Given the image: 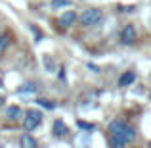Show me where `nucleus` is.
<instances>
[{"instance_id": "nucleus-4", "label": "nucleus", "mask_w": 151, "mask_h": 148, "mask_svg": "<svg viewBox=\"0 0 151 148\" xmlns=\"http://www.w3.org/2000/svg\"><path fill=\"white\" fill-rule=\"evenodd\" d=\"M136 29H134V25H126L124 29L121 31V42L122 44H134V42H136Z\"/></svg>"}, {"instance_id": "nucleus-7", "label": "nucleus", "mask_w": 151, "mask_h": 148, "mask_svg": "<svg viewBox=\"0 0 151 148\" xmlns=\"http://www.w3.org/2000/svg\"><path fill=\"white\" fill-rule=\"evenodd\" d=\"M19 146L21 148H37V141H35L29 133H25V135L19 137Z\"/></svg>"}, {"instance_id": "nucleus-15", "label": "nucleus", "mask_w": 151, "mask_h": 148, "mask_svg": "<svg viewBox=\"0 0 151 148\" xmlns=\"http://www.w3.org/2000/svg\"><path fill=\"white\" fill-rule=\"evenodd\" d=\"M2 104H4V96H2V94H0V106H2Z\"/></svg>"}, {"instance_id": "nucleus-6", "label": "nucleus", "mask_w": 151, "mask_h": 148, "mask_svg": "<svg viewBox=\"0 0 151 148\" xmlns=\"http://www.w3.org/2000/svg\"><path fill=\"white\" fill-rule=\"evenodd\" d=\"M136 81V73L134 71H124V73L119 77V87H128Z\"/></svg>"}, {"instance_id": "nucleus-5", "label": "nucleus", "mask_w": 151, "mask_h": 148, "mask_svg": "<svg viewBox=\"0 0 151 148\" xmlns=\"http://www.w3.org/2000/svg\"><path fill=\"white\" fill-rule=\"evenodd\" d=\"M75 21H77V14H75V12H65V14H61V17H59V25H61L63 29H69L71 25H75Z\"/></svg>"}, {"instance_id": "nucleus-9", "label": "nucleus", "mask_w": 151, "mask_h": 148, "mask_svg": "<svg viewBox=\"0 0 151 148\" xmlns=\"http://www.w3.org/2000/svg\"><path fill=\"white\" fill-rule=\"evenodd\" d=\"M21 115H23V112H21V108H19V106H10L6 110V117L10 119V121H17Z\"/></svg>"}, {"instance_id": "nucleus-3", "label": "nucleus", "mask_w": 151, "mask_h": 148, "mask_svg": "<svg viewBox=\"0 0 151 148\" xmlns=\"http://www.w3.org/2000/svg\"><path fill=\"white\" fill-rule=\"evenodd\" d=\"M40 121H42V112L40 110H29L25 114V119H23V127L31 133V131H35L40 125Z\"/></svg>"}, {"instance_id": "nucleus-10", "label": "nucleus", "mask_w": 151, "mask_h": 148, "mask_svg": "<svg viewBox=\"0 0 151 148\" xmlns=\"http://www.w3.org/2000/svg\"><path fill=\"white\" fill-rule=\"evenodd\" d=\"M71 0H52V6L54 8H63V6H69Z\"/></svg>"}, {"instance_id": "nucleus-2", "label": "nucleus", "mask_w": 151, "mask_h": 148, "mask_svg": "<svg viewBox=\"0 0 151 148\" xmlns=\"http://www.w3.org/2000/svg\"><path fill=\"white\" fill-rule=\"evenodd\" d=\"M101 19H103V14H101V10H98V8L84 10V14L81 15V23L84 27H94V25H98Z\"/></svg>"}, {"instance_id": "nucleus-13", "label": "nucleus", "mask_w": 151, "mask_h": 148, "mask_svg": "<svg viewBox=\"0 0 151 148\" xmlns=\"http://www.w3.org/2000/svg\"><path fill=\"white\" fill-rule=\"evenodd\" d=\"M38 104H40V106H44V108H48V110H54V104H52L50 100H44V98H40V100H38Z\"/></svg>"}, {"instance_id": "nucleus-16", "label": "nucleus", "mask_w": 151, "mask_h": 148, "mask_svg": "<svg viewBox=\"0 0 151 148\" xmlns=\"http://www.w3.org/2000/svg\"><path fill=\"white\" fill-rule=\"evenodd\" d=\"M2 87H4V83H2V79H0V89H2Z\"/></svg>"}, {"instance_id": "nucleus-11", "label": "nucleus", "mask_w": 151, "mask_h": 148, "mask_svg": "<svg viewBox=\"0 0 151 148\" xmlns=\"http://www.w3.org/2000/svg\"><path fill=\"white\" fill-rule=\"evenodd\" d=\"M8 46V37H4V35H0V56L4 54V50H6Z\"/></svg>"}, {"instance_id": "nucleus-1", "label": "nucleus", "mask_w": 151, "mask_h": 148, "mask_svg": "<svg viewBox=\"0 0 151 148\" xmlns=\"http://www.w3.org/2000/svg\"><path fill=\"white\" fill-rule=\"evenodd\" d=\"M134 139H136V131L128 123L121 121V119H115L109 125V144L113 148H121V146L128 144V142H132Z\"/></svg>"}, {"instance_id": "nucleus-8", "label": "nucleus", "mask_w": 151, "mask_h": 148, "mask_svg": "<svg viewBox=\"0 0 151 148\" xmlns=\"http://www.w3.org/2000/svg\"><path fill=\"white\" fill-rule=\"evenodd\" d=\"M67 133H69L67 125L61 121V119H55V121H54V135H55V137H65Z\"/></svg>"}, {"instance_id": "nucleus-14", "label": "nucleus", "mask_w": 151, "mask_h": 148, "mask_svg": "<svg viewBox=\"0 0 151 148\" xmlns=\"http://www.w3.org/2000/svg\"><path fill=\"white\" fill-rule=\"evenodd\" d=\"M35 89H37V87L31 83V85H23V89H19V93H27V90H29V93H35Z\"/></svg>"}, {"instance_id": "nucleus-12", "label": "nucleus", "mask_w": 151, "mask_h": 148, "mask_svg": "<svg viewBox=\"0 0 151 148\" xmlns=\"http://www.w3.org/2000/svg\"><path fill=\"white\" fill-rule=\"evenodd\" d=\"M77 125L81 127V129H84V131H94V125H92V123H86V121H78Z\"/></svg>"}]
</instances>
